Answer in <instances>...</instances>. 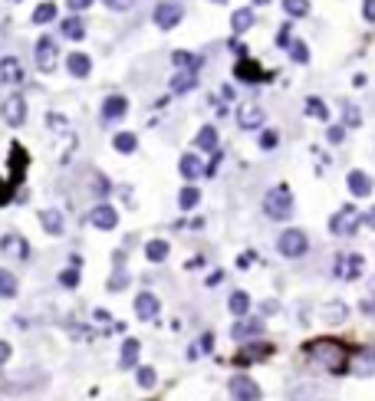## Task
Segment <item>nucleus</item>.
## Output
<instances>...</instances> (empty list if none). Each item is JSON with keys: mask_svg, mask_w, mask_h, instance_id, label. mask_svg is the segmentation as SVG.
Listing matches in <instances>:
<instances>
[{"mask_svg": "<svg viewBox=\"0 0 375 401\" xmlns=\"http://www.w3.org/2000/svg\"><path fill=\"white\" fill-rule=\"evenodd\" d=\"M306 352V359L316 362L319 368H326L329 375H346L352 372V352L339 342V339H312L303 345Z\"/></svg>", "mask_w": 375, "mask_h": 401, "instance_id": "obj_1", "label": "nucleus"}, {"mask_svg": "<svg viewBox=\"0 0 375 401\" xmlns=\"http://www.w3.org/2000/svg\"><path fill=\"white\" fill-rule=\"evenodd\" d=\"M263 214L270 221H290L293 217V191L287 185H274V188L263 194Z\"/></svg>", "mask_w": 375, "mask_h": 401, "instance_id": "obj_2", "label": "nucleus"}, {"mask_svg": "<svg viewBox=\"0 0 375 401\" xmlns=\"http://www.w3.org/2000/svg\"><path fill=\"white\" fill-rule=\"evenodd\" d=\"M276 250H280V257H287V260H300V257H306V250H310L306 230H300V227H287V230L276 237Z\"/></svg>", "mask_w": 375, "mask_h": 401, "instance_id": "obj_3", "label": "nucleus"}, {"mask_svg": "<svg viewBox=\"0 0 375 401\" xmlns=\"http://www.w3.org/2000/svg\"><path fill=\"white\" fill-rule=\"evenodd\" d=\"M359 224H362V214L356 211L352 204L339 207V211L329 217V230H333L336 237H352V234L359 230Z\"/></svg>", "mask_w": 375, "mask_h": 401, "instance_id": "obj_4", "label": "nucleus"}, {"mask_svg": "<svg viewBox=\"0 0 375 401\" xmlns=\"http://www.w3.org/2000/svg\"><path fill=\"white\" fill-rule=\"evenodd\" d=\"M56 60H60L56 37H40L37 46H33V63H37V69L40 73H53V69H56Z\"/></svg>", "mask_w": 375, "mask_h": 401, "instance_id": "obj_5", "label": "nucleus"}, {"mask_svg": "<svg viewBox=\"0 0 375 401\" xmlns=\"http://www.w3.org/2000/svg\"><path fill=\"white\" fill-rule=\"evenodd\" d=\"M151 20L158 30H175L181 20H185V7L178 3V0H162L155 10H151Z\"/></svg>", "mask_w": 375, "mask_h": 401, "instance_id": "obj_6", "label": "nucleus"}, {"mask_svg": "<svg viewBox=\"0 0 375 401\" xmlns=\"http://www.w3.org/2000/svg\"><path fill=\"white\" fill-rule=\"evenodd\" d=\"M227 391H231V398L234 401H260L263 398L260 385H257L250 375H234L231 382H227Z\"/></svg>", "mask_w": 375, "mask_h": 401, "instance_id": "obj_7", "label": "nucleus"}, {"mask_svg": "<svg viewBox=\"0 0 375 401\" xmlns=\"http://www.w3.org/2000/svg\"><path fill=\"white\" fill-rule=\"evenodd\" d=\"M102 122L106 126H115V122H122L125 115H128V96H122V92H112V96H106L102 99Z\"/></svg>", "mask_w": 375, "mask_h": 401, "instance_id": "obj_8", "label": "nucleus"}, {"mask_svg": "<svg viewBox=\"0 0 375 401\" xmlns=\"http://www.w3.org/2000/svg\"><path fill=\"white\" fill-rule=\"evenodd\" d=\"M365 270V257L362 253H339L336 257V266H333V273L339 280H359Z\"/></svg>", "mask_w": 375, "mask_h": 401, "instance_id": "obj_9", "label": "nucleus"}, {"mask_svg": "<svg viewBox=\"0 0 375 401\" xmlns=\"http://www.w3.org/2000/svg\"><path fill=\"white\" fill-rule=\"evenodd\" d=\"M0 115H3V122H7L10 128H20L26 122V99L20 96V92L7 96V102L0 105Z\"/></svg>", "mask_w": 375, "mask_h": 401, "instance_id": "obj_10", "label": "nucleus"}, {"mask_svg": "<svg viewBox=\"0 0 375 401\" xmlns=\"http://www.w3.org/2000/svg\"><path fill=\"white\" fill-rule=\"evenodd\" d=\"M263 122H267V112H263L257 102H244L238 109V126L244 128V132H257V128H263Z\"/></svg>", "mask_w": 375, "mask_h": 401, "instance_id": "obj_11", "label": "nucleus"}, {"mask_svg": "<svg viewBox=\"0 0 375 401\" xmlns=\"http://www.w3.org/2000/svg\"><path fill=\"white\" fill-rule=\"evenodd\" d=\"M158 313H162V302H158V296L155 293H138L135 296V316L142 319V323H151V319H158Z\"/></svg>", "mask_w": 375, "mask_h": 401, "instance_id": "obj_12", "label": "nucleus"}, {"mask_svg": "<svg viewBox=\"0 0 375 401\" xmlns=\"http://www.w3.org/2000/svg\"><path fill=\"white\" fill-rule=\"evenodd\" d=\"M178 175L185 178V181H198V178L204 175V158L194 155V151L181 155V158H178Z\"/></svg>", "mask_w": 375, "mask_h": 401, "instance_id": "obj_13", "label": "nucleus"}, {"mask_svg": "<svg viewBox=\"0 0 375 401\" xmlns=\"http://www.w3.org/2000/svg\"><path fill=\"white\" fill-rule=\"evenodd\" d=\"M89 221H92V227H99V230H115V224H119V211H115L112 204H96L92 214H89Z\"/></svg>", "mask_w": 375, "mask_h": 401, "instance_id": "obj_14", "label": "nucleus"}, {"mask_svg": "<svg viewBox=\"0 0 375 401\" xmlns=\"http://www.w3.org/2000/svg\"><path fill=\"white\" fill-rule=\"evenodd\" d=\"M0 250L7 253V257L26 260V257H30V244H26V237H20V234H3V237H0Z\"/></svg>", "mask_w": 375, "mask_h": 401, "instance_id": "obj_15", "label": "nucleus"}, {"mask_svg": "<svg viewBox=\"0 0 375 401\" xmlns=\"http://www.w3.org/2000/svg\"><path fill=\"white\" fill-rule=\"evenodd\" d=\"M253 24H257V10H253V7H238V10H231V33H234V37L247 33Z\"/></svg>", "mask_w": 375, "mask_h": 401, "instance_id": "obj_16", "label": "nucleus"}, {"mask_svg": "<svg viewBox=\"0 0 375 401\" xmlns=\"http://www.w3.org/2000/svg\"><path fill=\"white\" fill-rule=\"evenodd\" d=\"M0 83H10V86L24 83V66L17 56H0Z\"/></svg>", "mask_w": 375, "mask_h": 401, "instance_id": "obj_17", "label": "nucleus"}, {"mask_svg": "<svg viewBox=\"0 0 375 401\" xmlns=\"http://www.w3.org/2000/svg\"><path fill=\"white\" fill-rule=\"evenodd\" d=\"M346 185H349V194L352 198H369L372 194V178L359 171V168H352L349 175H346Z\"/></svg>", "mask_w": 375, "mask_h": 401, "instance_id": "obj_18", "label": "nucleus"}, {"mask_svg": "<svg viewBox=\"0 0 375 401\" xmlns=\"http://www.w3.org/2000/svg\"><path fill=\"white\" fill-rule=\"evenodd\" d=\"M40 224H43V230H47L50 237H62V234H66V221H62V211H56V207H47V211H40Z\"/></svg>", "mask_w": 375, "mask_h": 401, "instance_id": "obj_19", "label": "nucleus"}, {"mask_svg": "<svg viewBox=\"0 0 375 401\" xmlns=\"http://www.w3.org/2000/svg\"><path fill=\"white\" fill-rule=\"evenodd\" d=\"M231 336L238 339V342L263 336V319H238V323L231 326Z\"/></svg>", "mask_w": 375, "mask_h": 401, "instance_id": "obj_20", "label": "nucleus"}, {"mask_svg": "<svg viewBox=\"0 0 375 401\" xmlns=\"http://www.w3.org/2000/svg\"><path fill=\"white\" fill-rule=\"evenodd\" d=\"M168 89H172L175 96H188L191 89H198V73H188V69H175V76H172Z\"/></svg>", "mask_w": 375, "mask_h": 401, "instance_id": "obj_21", "label": "nucleus"}, {"mask_svg": "<svg viewBox=\"0 0 375 401\" xmlns=\"http://www.w3.org/2000/svg\"><path fill=\"white\" fill-rule=\"evenodd\" d=\"M66 69H69L73 79H89V73H92V60H89L86 53H69V56H66Z\"/></svg>", "mask_w": 375, "mask_h": 401, "instance_id": "obj_22", "label": "nucleus"}, {"mask_svg": "<svg viewBox=\"0 0 375 401\" xmlns=\"http://www.w3.org/2000/svg\"><path fill=\"white\" fill-rule=\"evenodd\" d=\"M60 37L66 40H86V24L79 13H69L66 20H60Z\"/></svg>", "mask_w": 375, "mask_h": 401, "instance_id": "obj_23", "label": "nucleus"}, {"mask_svg": "<svg viewBox=\"0 0 375 401\" xmlns=\"http://www.w3.org/2000/svg\"><path fill=\"white\" fill-rule=\"evenodd\" d=\"M352 372L356 375H375V349H356Z\"/></svg>", "mask_w": 375, "mask_h": 401, "instance_id": "obj_24", "label": "nucleus"}, {"mask_svg": "<svg viewBox=\"0 0 375 401\" xmlns=\"http://www.w3.org/2000/svg\"><path fill=\"white\" fill-rule=\"evenodd\" d=\"M227 309H231V316H234V319H247V313H250V296L244 293V289H234V293L227 296Z\"/></svg>", "mask_w": 375, "mask_h": 401, "instance_id": "obj_25", "label": "nucleus"}, {"mask_svg": "<svg viewBox=\"0 0 375 401\" xmlns=\"http://www.w3.org/2000/svg\"><path fill=\"white\" fill-rule=\"evenodd\" d=\"M138 352H142V342L138 339H125L122 352H119V365L122 368H138Z\"/></svg>", "mask_w": 375, "mask_h": 401, "instance_id": "obj_26", "label": "nucleus"}, {"mask_svg": "<svg viewBox=\"0 0 375 401\" xmlns=\"http://www.w3.org/2000/svg\"><path fill=\"white\" fill-rule=\"evenodd\" d=\"M172 63H175V69H188V73H198L201 69V60L198 53H188V50H175L172 53Z\"/></svg>", "mask_w": 375, "mask_h": 401, "instance_id": "obj_27", "label": "nucleus"}, {"mask_svg": "<svg viewBox=\"0 0 375 401\" xmlns=\"http://www.w3.org/2000/svg\"><path fill=\"white\" fill-rule=\"evenodd\" d=\"M194 148H201L204 155H208V151L217 155V128H214V126L198 128V135H194Z\"/></svg>", "mask_w": 375, "mask_h": 401, "instance_id": "obj_28", "label": "nucleus"}, {"mask_svg": "<svg viewBox=\"0 0 375 401\" xmlns=\"http://www.w3.org/2000/svg\"><path fill=\"white\" fill-rule=\"evenodd\" d=\"M303 112L310 115V119H319V122H329V105H326L319 96H306L303 102Z\"/></svg>", "mask_w": 375, "mask_h": 401, "instance_id": "obj_29", "label": "nucleus"}, {"mask_svg": "<svg viewBox=\"0 0 375 401\" xmlns=\"http://www.w3.org/2000/svg\"><path fill=\"white\" fill-rule=\"evenodd\" d=\"M168 253H172L168 240H149V244H145V257H149L151 264H165Z\"/></svg>", "mask_w": 375, "mask_h": 401, "instance_id": "obj_30", "label": "nucleus"}, {"mask_svg": "<svg viewBox=\"0 0 375 401\" xmlns=\"http://www.w3.org/2000/svg\"><path fill=\"white\" fill-rule=\"evenodd\" d=\"M283 3V13H287L290 20H303V17H310L312 3L310 0H280Z\"/></svg>", "mask_w": 375, "mask_h": 401, "instance_id": "obj_31", "label": "nucleus"}, {"mask_svg": "<svg viewBox=\"0 0 375 401\" xmlns=\"http://www.w3.org/2000/svg\"><path fill=\"white\" fill-rule=\"evenodd\" d=\"M201 204V191L194 185H188V188L178 191V211H194Z\"/></svg>", "mask_w": 375, "mask_h": 401, "instance_id": "obj_32", "label": "nucleus"}, {"mask_svg": "<svg viewBox=\"0 0 375 401\" xmlns=\"http://www.w3.org/2000/svg\"><path fill=\"white\" fill-rule=\"evenodd\" d=\"M112 148L119 151V155H132V151L138 148V138H135V132H119V135L112 138Z\"/></svg>", "mask_w": 375, "mask_h": 401, "instance_id": "obj_33", "label": "nucleus"}, {"mask_svg": "<svg viewBox=\"0 0 375 401\" xmlns=\"http://www.w3.org/2000/svg\"><path fill=\"white\" fill-rule=\"evenodd\" d=\"M349 316V306L346 302H326L323 306V319L326 323H342Z\"/></svg>", "mask_w": 375, "mask_h": 401, "instance_id": "obj_34", "label": "nucleus"}, {"mask_svg": "<svg viewBox=\"0 0 375 401\" xmlns=\"http://www.w3.org/2000/svg\"><path fill=\"white\" fill-rule=\"evenodd\" d=\"M17 296V276L10 270H0V300H13Z\"/></svg>", "mask_w": 375, "mask_h": 401, "instance_id": "obj_35", "label": "nucleus"}, {"mask_svg": "<svg viewBox=\"0 0 375 401\" xmlns=\"http://www.w3.org/2000/svg\"><path fill=\"white\" fill-rule=\"evenodd\" d=\"M316 395H323L316 385H297V389L290 391V401H323V398H316Z\"/></svg>", "mask_w": 375, "mask_h": 401, "instance_id": "obj_36", "label": "nucleus"}, {"mask_svg": "<svg viewBox=\"0 0 375 401\" xmlns=\"http://www.w3.org/2000/svg\"><path fill=\"white\" fill-rule=\"evenodd\" d=\"M56 20V3H40L37 10H33V24L43 26V24H53Z\"/></svg>", "mask_w": 375, "mask_h": 401, "instance_id": "obj_37", "label": "nucleus"}, {"mask_svg": "<svg viewBox=\"0 0 375 401\" xmlns=\"http://www.w3.org/2000/svg\"><path fill=\"white\" fill-rule=\"evenodd\" d=\"M135 382H138V389H151V385L158 382V372L149 368V365H138V368H135Z\"/></svg>", "mask_w": 375, "mask_h": 401, "instance_id": "obj_38", "label": "nucleus"}, {"mask_svg": "<svg viewBox=\"0 0 375 401\" xmlns=\"http://www.w3.org/2000/svg\"><path fill=\"white\" fill-rule=\"evenodd\" d=\"M257 145H260L263 151H274L276 145H280V132H276V128H263L260 138H257Z\"/></svg>", "mask_w": 375, "mask_h": 401, "instance_id": "obj_39", "label": "nucleus"}, {"mask_svg": "<svg viewBox=\"0 0 375 401\" xmlns=\"http://www.w3.org/2000/svg\"><path fill=\"white\" fill-rule=\"evenodd\" d=\"M290 60H293V63H300V66H306V63H310V46H306L303 40H297V43L290 46Z\"/></svg>", "mask_w": 375, "mask_h": 401, "instance_id": "obj_40", "label": "nucleus"}, {"mask_svg": "<svg viewBox=\"0 0 375 401\" xmlns=\"http://www.w3.org/2000/svg\"><path fill=\"white\" fill-rule=\"evenodd\" d=\"M342 112H346V119H342V122H346V128H359V126H362V115H359V109H356V105H349V102H346V105H342Z\"/></svg>", "mask_w": 375, "mask_h": 401, "instance_id": "obj_41", "label": "nucleus"}, {"mask_svg": "<svg viewBox=\"0 0 375 401\" xmlns=\"http://www.w3.org/2000/svg\"><path fill=\"white\" fill-rule=\"evenodd\" d=\"M102 7H106V10H112V13H125V10H132V7H135V0H102Z\"/></svg>", "mask_w": 375, "mask_h": 401, "instance_id": "obj_42", "label": "nucleus"}, {"mask_svg": "<svg viewBox=\"0 0 375 401\" xmlns=\"http://www.w3.org/2000/svg\"><path fill=\"white\" fill-rule=\"evenodd\" d=\"M60 283H62L66 289H76V287H79V270H76V266L62 270V273H60Z\"/></svg>", "mask_w": 375, "mask_h": 401, "instance_id": "obj_43", "label": "nucleus"}, {"mask_svg": "<svg viewBox=\"0 0 375 401\" xmlns=\"http://www.w3.org/2000/svg\"><path fill=\"white\" fill-rule=\"evenodd\" d=\"M293 43H297V40H293V33H290V26H280V33H276V46L290 53V46H293Z\"/></svg>", "mask_w": 375, "mask_h": 401, "instance_id": "obj_44", "label": "nucleus"}, {"mask_svg": "<svg viewBox=\"0 0 375 401\" xmlns=\"http://www.w3.org/2000/svg\"><path fill=\"white\" fill-rule=\"evenodd\" d=\"M342 138H346V126H329V132H326L329 145H342Z\"/></svg>", "mask_w": 375, "mask_h": 401, "instance_id": "obj_45", "label": "nucleus"}, {"mask_svg": "<svg viewBox=\"0 0 375 401\" xmlns=\"http://www.w3.org/2000/svg\"><path fill=\"white\" fill-rule=\"evenodd\" d=\"M92 3H96V0H66V7H69V10H73V13H83V10H89Z\"/></svg>", "mask_w": 375, "mask_h": 401, "instance_id": "obj_46", "label": "nucleus"}, {"mask_svg": "<svg viewBox=\"0 0 375 401\" xmlns=\"http://www.w3.org/2000/svg\"><path fill=\"white\" fill-rule=\"evenodd\" d=\"M362 20L375 24V0H362Z\"/></svg>", "mask_w": 375, "mask_h": 401, "instance_id": "obj_47", "label": "nucleus"}, {"mask_svg": "<svg viewBox=\"0 0 375 401\" xmlns=\"http://www.w3.org/2000/svg\"><path fill=\"white\" fill-rule=\"evenodd\" d=\"M10 355H13L10 342H3V339H0V365H7V362H10Z\"/></svg>", "mask_w": 375, "mask_h": 401, "instance_id": "obj_48", "label": "nucleus"}, {"mask_svg": "<svg viewBox=\"0 0 375 401\" xmlns=\"http://www.w3.org/2000/svg\"><path fill=\"white\" fill-rule=\"evenodd\" d=\"M125 283H128V273H115L112 280H109V289H122Z\"/></svg>", "mask_w": 375, "mask_h": 401, "instance_id": "obj_49", "label": "nucleus"}, {"mask_svg": "<svg viewBox=\"0 0 375 401\" xmlns=\"http://www.w3.org/2000/svg\"><path fill=\"white\" fill-rule=\"evenodd\" d=\"M365 316H375V296H369V300H362V306H359Z\"/></svg>", "mask_w": 375, "mask_h": 401, "instance_id": "obj_50", "label": "nucleus"}, {"mask_svg": "<svg viewBox=\"0 0 375 401\" xmlns=\"http://www.w3.org/2000/svg\"><path fill=\"white\" fill-rule=\"evenodd\" d=\"M201 349H204V352L214 349V336H211V332H204V336H201Z\"/></svg>", "mask_w": 375, "mask_h": 401, "instance_id": "obj_51", "label": "nucleus"}, {"mask_svg": "<svg viewBox=\"0 0 375 401\" xmlns=\"http://www.w3.org/2000/svg\"><path fill=\"white\" fill-rule=\"evenodd\" d=\"M362 224H365V227H372V230H375V207H372V211H365V214H362Z\"/></svg>", "mask_w": 375, "mask_h": 401, "instance_id": "obj_52", "label": "nucleus"}, {"mask_svg": "<svg viewBox=\"0 0 375 401\" xmlns=\"http://www.w3.org/2000/svg\"><path fill=\"white\" fill-rule=\"evenodd\" d=\"M253 3H257V7H267V3H270V0H253Z\"/></svg>", "mask_w": 375, "mask_h": 401, "instance_id": "obj_53", "label": "nucleus"}, {"mask_svg": "<svg viewBox=\"0 0 375 401\" xmlns=\"http://www.w3.org/2000/svg\"><path fill=\"white\" fill-rule=\"evenodd\" d=\"M214 3H227V0H214Z\"/></svg>", "mask_w": 375, "mask_h": 401, "instance_id": "obj_54", "label": "nucleus"}, {"mask_svg": "<svg viewBox=\"0 0 375 401\" xmlns=\"http://www.w3.org/2000/svg\"><path fill=\"white\" fill-rule=\"evenodd\" d=\"M10 3H17V0H10Z\"/></svg>", "mask_w": 375, "mask_h": 401, "instance_id": "obj_55", "label": "nucleus"}]
</instances>
